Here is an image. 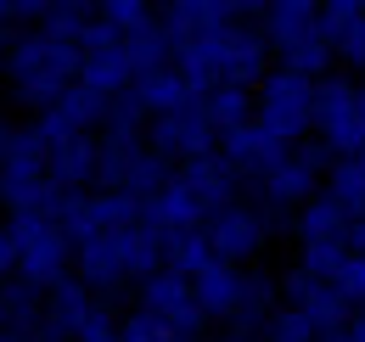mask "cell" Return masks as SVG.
Returning <instances> with one entry per match:
<instances>
[{
    "label": "cell",
    "mask_w": 365,
    "mask_h": 342,
    "mask_svg": "<svg viewBox=\"0 0 365 342\" xmlns=\"http://www.w3.org/2000/svg\"><path fill=\"white\" fill-rule=\"evenodd\" d=\"M0 73H6L11 101L29 107V113L40 118V113H51L68 90L79 85V73H85V51L46 40L40 28H23V34L11 40V51L0 56Z\"/></svg>",
    "instance_id": "6da1fadb"
},
{
    "label": "cell",
    "mask_w": 365,
    "mask_h": 342,
    "mask_svg": "<svg viewBox=\"0 0 365 342\" xmlns=\"http://www.w3.org/2000/svg\"><path fill=\"white\" fill-rule=\"evenodd\" d=\"M331 152L320 146V140H304V146H292L281 163H275L264 180H253V197H259V208L264 214H298L309 197L326 191V174H331Z\"/></svg>",
    "instance_id": "7a4b0ae2"
},
{
    "label": "cell",
    "mask_w": 365,
    "mask_h": 342,
    "mask_svg": "<svg viewBox=\"0 0 365 342\" xmlns=\"http://www.w3.org/2000/svg\"><path fill=\"white\" fill-rule=\"evenodd\" d=\"M315 140L331 157H365V79H349V73L320 79Z\"/></svg>",
    "instance_id": "3957f363"
},
{
    "label": "cell",
    "mask_w": 365,
    "mask_h": 342,
    "mask_svg": "<svg viewBox=\"0 0 365 342\" xmlns=\"http://www.w3.org/2000/svg\"><path fill=\"white\" fill-rule=\"evenodd\" d=\"M315 101H320L315 79H304V73L275 62V73L259 85V124L270 129L275 140H287V146H304L315 135Z\"/></svg>",
    "instance_id": "277c9868"
},
{
    "label": "cell",
    "mask_w": 365,
    "mask_h": 342,
    "mask_svg": "<svg viewBox=\"0 0 365 342\" xmlns=\"http://www.w3.org/2000/svg\"><path fill=\"white\" fill-rule=\"evenodd\" d=\"M11 242H17V275L40 281V286H56L73 264V242L62 236L56 219H6Z\"/></svg>",
    "instance_id": "5b68a950"
},
{
    "label": "cell",
    "mask_w": 365,
    "mask_h": 342,
    "mask_svg": "<svg viewBox=\"0 0 365 342\" xmlns=\"http://www.w3.org/2000/svg\"><path fill=\"white\" fill-rule=\"evenodd\" d=\"M146 140H152L175 169L220 152V129H214V118H208V101H202V95L185 101L180 113H169V118H152V124H146Z\"/></svg>",
    "instance_id": "8992f818"
},
{
    "label": "cell",
    "mask_w": 365,
    "mask_h": 342,
    "mask_svg": "<svg viewBox=\"0 0 365 342\" xmlns=\"http://www.w3.org/2000/svg\"><path fill=\"white\" fill-rule=\"evenodd\" d=\"M135 309H140V314H152V320H163L169 331L202 342L208 314H202V303H197V286H191V281H180L175 269H163V275L140 281V286H135Z\"/></svg>",
    "instance_id": "52a82bcc"
},
{
    "label": "cell",
    "mask_w": 365,
    "mask_h": 342,
    "mask_svg": "<svg viewBox=\"0 0 365 342\" xmlns=\"http://www.w3.org/2000/svg\"><path fill=\"white\" fill-rule=\"evenodd\" d=\"M202 230H208L220 264H236V269H247V258H259L264 242H270V219H264L259 202H230V208H220Z\"/></svg>",
    "instance_id": "ba28073f"
},
{
    "label": "cell",
    "mask_w": 365,
    "mask_h": 342,
    "mask_svg": "<svg viewBox=\"0 0 365 342\" xmlns=\"http://www.w3.org/2000/svg\"><path fill=\"white\" fill-rule=\"evenodd\" d=\"M281 303H287V309H304L320 331L354 326V303L343 298V286H337V281H315L309 269H287V275H281Z\"/></svg>",
    "instance_id": "9c48e42d"
},
{
    "label": "cell",
    "mask_w": 365,
    "mask_h": 342,
    "mask_svg": "<svg viewBox=\"0 0 365 342\" xmlns=\"http://www.w3.org/2000/svg\"><path fill=\"white\" fill-rule=\"evenodd\" d=\"M107 107L113 101H101V95H91V90H68L51 113H40L34 118V129H40V140L46 146H68V140H101V124H107Z\"/></svg>",
    "instance_id": "30bf717a"
},
{
    "label": "cell",
    "mask_w": 365,
    "mask_h": 342,
    "mask_svg": "<svg viewBox=\"0 0 365 342\" xmlns=\"http://www.w3.org/2000/svg\"><path fill=\"white\" fill-rule=\"evenodd\" d=\"M287 152H292V146H287V140H275L259 118H253V124H242V129H230V135H220V157H225L247 185H253V180H264Z\"/></svg>",
    "instance_id": "8fae6325"
},
{
    "label": "cell",
    "mask_w": 365,
    "mask_h": 342,
    "mask_svg": "<svg viewBox=\"0 0 365 342\" xmlns=\"http://www.w3.org/2000/svg\"><path fill=\"white\" fill-rule=\"evenodd\" d=\"M259 28H264V40H270L275 62H287L292 51H304V45L320 40V6H309V0H270L264 17H259Z\"/></svg>",
    "instance_id": "7c38bea8"
},
{
    "label": "cell",
    "mask_w": 365,
    "mask_h": 342,
    "mask_svg": "<svg viewBox=\"0 0 365 342\" xmlns=\"http://www.w3.org/2000/svg\"><path fill=\"white\" fill-rule=\"evenodd\" d=\"M270 73H275V51L264 40V28L259 23H236L225 34V85L259 90Z\"/></svg>",
    "instance_id": "4fadbf2b"
},
{
    "label": "cell",
    "mask_w": 365,
    "mask_h": 342,
    "mask_svg": "<svg viewBox=\"0 0 365 342\" xmlns=\"http://www.w3.org/2000/svg\"><path fill=\"white\" fill-rule=\"evenodd\" d=\"M175 180L202 202V214H208V219L220 214V208H230V202H242V197H236V191H242V174L230 169L220 152H214V157H197V163H180Z\"/></svg>",
    "instance_id": "5bb4252c"
},
{
    "label": "cell",
    "mask_w": 365,
    "mask_h": 342,
    "mask_svg": "<svg viewBox=\"0 0 365 342\" xmlns=\"http://www.w3.org/2000/svg\"><path fill=\"white\" fill-rule=\"evenodd\" d=\"M51 180L68 191V197H96L101 185V140H68V146H51Z\"/></svg>",
    "instance_id": "9a60e30c"
},
{
    "label": "cell",
    "mask_w": 365,
    "mask_h": 342,
    "mask_svg": "<svg viewBox=\"0 0 365 342\" xmlns=\"http://www.w3.org/2000/svg\"><path fill=\"white\" fill-rule=\"evenodd\" d=\"M34 180H51V146L34 124H23L0 146V185H34Z\"/></svg>",
    "instance_id": "2e32d148"
},
{
    "label": "cell",
    "mask_w": 365,
    "mask_h": 342,
    "mask_svg": "<svg viewBox=\"0 0 365 342\" xmlns=\"http://www.w3.org/2000/svg\"><path fill=\"white\" fill-rule=\"evenodd\" d=\"M175 174H180V169H175ZM140 224H146V230H158V236L169 242V236H185V230H202V224H208V214H202V202H197L180 180H175L169 191H158V197L146 202Z\"/></svg>",
    "instance_id": "e0dca14e"
},
{
    "label": "cell",
    "mask_w": 365,
    "mask_h": 342,
    "mask_svg": "<svg viewBox=\"0 0 365 342\" xmlns=\"http://www.w3.org/2000/svg\"><path fill=\"white\" fill-rule=\"evenodd\" d=\"M242 292H247V269H236V264H214L202 281H197V303H202V314L208 320H242Z\"/></svg>",
    "instance_id": "ac0fdd59"
},
{
    "label": "cell",
    "mask_w": 365,
    "mask_h": 342,
    "mask_svg": "<svg viewBox=\"0 0 365 342\" xmlns=\"http://www.w3.org/2000/svg\"><path fill=\"white\" fill-rule=\"evenodd\" d=\"M46 292L40 281H29V275H11V281H0V309H6V331H23V337H34L40 326H46Z\"/></svg>",
    "instance_id": "d6986e66"
},
{
    "label": "cell",
    "mask_w": 365,
    "mask_h": 342,
    "mask_svg": "<svg viewBox=\"0 0 365 342\" xmlns=\"http://www.w3.org/2000/svg\"><path fill=\"white\" fill-rule=\"evenodd\" d=\"M96 309H101V298H96V292L79 281V275H62V281L46 292V314L56 320V326H68L73 337H79V331L96 320Z\"/></svg>",
    "instance_id": "ffe728a7"
},
{
    "label": "cell",
    "mask_w": 365,
    "mask_h": 342,
    "mask_svg": "<svg viewBox=\"0 0 365 342\" xmlns=\"http://www.w3.org/2000/svg\"><path fill=\"white\" fill-rule=\"evenodd\" d=\"M135 62L124 56V51H113V56H85V73H79V90H91L101 101H124L130 90H135Z\"/></svg>",
    "instance_id": "44dd1931"
},
{
    "label": "cell",
    "mask_w": 365,
    "mask_h": 342,
    "mask_svg": "<svg viewBox=\"0 0 365 342\" xmlns=\"http://www.w3.org/2000/svg\"><path fill=\"white\" fill-rule=\"evenodd\" d=\"M292 236H298V247H309V242H343L349 236V214L337 208V197H309L298 214H292Z\"/></svg>",
    "instance_id": "7402d4cb"
},
{
    "label": "cell",
    "mask_w": 365,
    "mask_h": 342,
    "mask_svg": "<svg viewBox=\"0 0 365 342\" xmlns=\"http://www.w3.org/2000/svg\"><path fill=\"white\" fill-rule=\"evenodd\" d=\"M214 264H220V253H214L208 230H185V236H169V242H163V269H175V275L191 281V286H197Z\"/></svg>",
    "instance_id": "603a6c76"
},
{
    "label": "cell",
    "mask_w": 365,
    "mask_h": 342,
    "mask_svg": "<svg viewBox=\"0 0 365 342\" xmlns=\"http://www.w3.org/2000/svg\"><path fill=\"white\" fill-rule=\"evenodd\" d=\"M130 95L140 101V113H146V118H169V113H180L185 101H197L175 68H163V73H140Z\"/></svg>",
    "instance_id": "cb8c5ba5"
},
{
    "label": "cell",
    "mask_w": 365,
    "mask_h": 342,
    "mask_svg": "<svg viewBox=\"0 0 365 342\" xmlns=\"http://www.w3.org/2000/svg\"><path fill=\"white\" fill-rule=\"evenodd\" d=\"M124 56L135 62V73H163V68H175V56H180V45L169 40V28H163V17L152 23V28H140L124 40Z\"/></svg>",
    "instance_id": "d4e9b609"
},
{
    "label": "cell",
    "mask_w": 365,
    "mask_h": 342,
    "mask_svg": "<svg viewBox=\"0 0 365 342\" xmlns=\"http://www.w3.org/2000/svg\"><path fill=\"white\" fill-rule=\"evenodd\" d=\"M202 101H208V118H214L220 135H230V129H242V124H253V118H259V90L220 85L214 95H202Z\"/></svg>",
    "instance_id": "484cf974"
},
{
    "label": "cell",
    "mask_w": 365,
    "mask_h": 342,
    "mask_svg": "<svg viewBox=\"0 0 365 342\" xmlns=\"http://www.w3.org/2000/svg\"><path fill=\"white\" fill-rule=\"evenodd\" d=\"M326 197H337V208L349 219L365 214V163L360 157H337L331 174H326Z\"/></svg>",
    "instance_id": "4316f807"
},
{
    "label": "cell",
    "mask_w": 365,
    "mask_h": 342,
    "mask_svg": "<svg viewBox=\"0 0 365 342\" xmlns=\"http://www.w3.org/2000/svg\"><path fill=\"white\" fill-rule=\"evenodd\" d=\"M96 23V6H79V0H56V6H46V23H40V34L56 45H73L79 51V40H85V28Z\"/></svg>",
    "instance_id": "83f0119b"
},
{
    "label": "cell",
    "mask_w": 365,
    "mask_h": 342,
    "mask_svg": "<svg viewBox=\"0 0 365 342\" xmlns=\"http://www.w3.org/2000/svg\"><path fill=\"white\" fill-rule=\"evenodd\" d=\"M349 264H354L349 242H309V247H298V269H309L315 281H343Z\"/></svg>",
    "instance_id": "f1b7e54d"
},
{
    "label": "cell",
    "mask_w": 365,
    "mask_h": 342,
    "mask_svg": "<svg viewBox=\"0 0 365 342\" xmlns=\"http://www.w3.org/2000/svg\"><path fill=\"white\" fill-rule=\"evenodd\" d=\"M96 11H101V23H107L118 40H130V34H140V28L158 23V11H152L146 0H107V6H96Z\"/></svg>",
    "instance_id": "f546056e"
},
{
    "label": "cell",
    "mask_w": 365,
    "mask_h": 342,
    "mask_svg": "<svg viewBox=\"0 0 365 342\" xmlns=\"http://www.w3.org/2000/svg\"><path fill=\"white\" fill-rule=\"evenodd\" d=\"M365 17V0H326L320 6V40L326 45H343L349 40V28Z\"/></svg>",
    "instance_id": "4dcf8cb0"
},
{
    "label": "cell",
    "mask_w": 365,
    "mask_h": 342,
    "mask_svg": "<svg viewBox=\"0 0 365 342\" xmlns=\"http://www.w3.org/2000/svg\"><path fill=\"white\" fill-rule=\"evenodd\" d=\"M281 68H292V73H304V79H331V68H337V45H326V40H315V45H304V51H292Z\"/></svg>",
    "instance_id": "1f68e13d"
},
{
    "label": "cell",
    "mask_w": 365,
    "mask_h": 342,
    "mask_svg": "<svg viewBox=\"0 0 365 342\" xmlns=\"http://www.w3.org/2000/svg\"><path fill=\"white\" fill-rule=\"evenodd\" d=\"M264 342H320V326L304 309H281L270 326H264Z\"/></svg>",
    "instance_id": "d6a6232c"
},
{
    "label": "cell",
    "mask_w": 365,
    "mask_h": 342,
    "mask_svg": "<svg viewBox=\"0 0 365 342\" xmlns=\"http://www.w3.org/2000/svg\"><path fill=\"white\" fill-rule=\"evenodd\" d=\"M118 337L124 342H191V337H180V331H169V326H163V320H152V314H124V320H118Z\"/></svg>",
    "instance_id": "836d02e7"
},
{
    "label": "cell",
    "mask_w": 365,
    "mask_h": 342,
    "mask_svg": "<svg viewBox=\"0 0 365 342\" xmlns=\"http://www.w3.org/2000/svg\"><path fill=\"white\" fill-rule=\"evenodd\" d=\"M337 286H343V298L354 303V314H365V253H354V264L343 269V281H337Z\"/></svg>",
    "instance_id": "e575fe53"
},
{
    "label": "cell",
    "mask_w": 365,
    "mask_h": 342,
    "mask_svg": "<svg viewBox=\"0 0 365 342\" xmlns=\"http://www.w3.org/2000/svg\"><path fill=\"white\" fill-rule=\"evenodd\" d=\"M337 62H343V68H360V73H365V17L349 28V40L337 45Z\"/></svg>",
    "instance_id": "d590c367"
},
{
    "label": "cell",
    "mask_w": 365,
    "mask_h": 342,
    "mask_svg": "<svg viewBox=\"0 0 365 342\" xmlns=\"http://www.w3.org/2000/svg\"><path fill=\"white\" fill-rule=\"evenodd\" d=\"M17 275V242H11V230L0 224V281H11Z\"/></svg>",
    "instance_id": "8d00e7d4"
},
{
    "label": "cell",
    "mask_w": 365,
    "mask_h": 342,
    "mask_svg": "<svg viewBox=\"0 0 365 342\" xmlns=\"http://www.w3.org/2000/svg\"><path fill=\"white\" fill-rule=\"evenodd\" d=\"M343 242H349L354 253H365V214H360V219H349V236H343Z\"/></svg>",
    "instance_id": "74e56055"
},
{
    "label": "cell",
    "mask_w": 365,
    "mask_h": 342,
    "mask_svg": "<svg viewBox=\"0 0 365 342\" xmlns=\"http://www.w3.org/2000/svg\"><path fill=\"white\" fill-rule=\"evenodd\" d=\"M320 342H354V326H343V331H320Z\"/></svg>",
    "instance_id": "f35d334b"
},
{
    "label": "cell",
    "mask_w": 365,
    "mask_h": 342,
    "mask_svg": "<svg viewBox=\"0 0 365 342\" xmlns=\"http://www.w3.org/2000/svg\"><path fill=\"white\" fill-rule=\"evenodd\" d=\"M214 342H259V337H247V331H236V326H230L225 337H214Z\"/></svg>",
    "instance_id": "ab89813d"
},
{
    "label": "cell",
    "mask_w": 365,
    "mask_h": 342,
    "mask_svg": "<svg viewBox=\"0 0 365 342\" xmlns=\"http://www.w3.org/2000/svg\"><path fill=\"white\" fill-rule=\"evenodd\" d=\"M354 342H365V314H354Z\"/></svg>",
    "instance_id": "60d3db41"
},
{
    "label": "cell",
    "mask_w": 365,
    "mask_h": 342,
    "mask_svg": "<svg viewBox=\"0 0 365 342\" xmlns=\"http://www.w3.org/2000/svg\"><path fill=\"white\" fill-rule=\"evenodd\" d=\"M0 342H29V337L23 331H0Z\"/></svg>",
    "instance_id": "b9f144b4"
},
{
    "label": "cell",
    "mask_w": 365,
    "mask_h": 342,
    "mask_svg": "<svg viewBox=\"0 0 365 342\" xmlns=\"http://www.w3.org/2000/svg\"><path fill=\"white\" fill-rule=\"evenodd\" d=\"M0 331H6V309H0Z\"/></svg>",
    "instance_id": "7bdbcfd3"
},
{
    "label": "cell",
    "mask_w": 365,
    "mask_h": 342,
    "mask_svg": "<svg viewBox=\"0 0 365 342\" xmlns=\"http://www.w3.org/2000/svg\"><path fill=\"white\" fill-rule=\"evenodd\" d=\"M360 163H365V157H360Z\"/></svg>",
    "instance_id": "ee69618b"
}]
</instances>
